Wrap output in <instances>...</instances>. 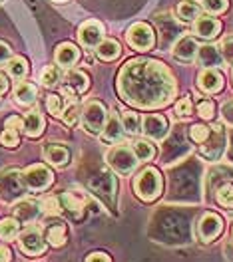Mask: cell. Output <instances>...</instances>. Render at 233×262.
<instances>
[{"mask_svg":"<svg viewBox=\"0 0 233 262\" xmlns=\"http://www.w3.org/2000/svg\"><path fill=\"white\" fill-rule=\"evenodd\" d=\"M198 88L207 96L221 92L223 90V74L217 68H203L198 76Z\"/></svg>","mask_w":233,"mask_h":262,"instance_id":"cell-17","label":"cell"},{"mask_svg":"<svg viewBox=\"0 0 233 262\" xmlns=\"http://www.w3.org/2000/svg\"><path fill=\"white\" fill-rule=\"evenodd\" d=\"M196 2H198V0H196Z\"/></svg>","mask_w":233,"mask_h":262,"instance_id":"cell-53","label":"cell"},{"mask_svg":"<svg viewBox=\"0 0 233 262\" xmlns=\"http://www.w3.org/2000/svg\"><path fill=\"white\" fill-rule=\"evenodd\" d=\"M201 147V155L207 159V161H219V157L223 155L225 151V129L221 123H216L211 127V135L209 139L200 145Z\"/></svg>","mask_w":233,"mask_h":262,"instance_id":"cell-11","label":"cell"},{"mask_svg":"<svg viewBox=\"0 0 233 262\" xmlns=\"http://www.w3.org/2000/svg\"><path fill=\"white\" fill-rule=\"evenodd\" d=\"M116 88L122 101L138 110L166 107L178 94V83L169 68L150 58L128 60L118 72Z\"/></svg>","mask_w":233,"mask_h":262,"instance_id":"cell-1","label":"cell"},{"mask_svg":"<svg viewBox=\"0 0 233 262\" xmlns=\"http://www.w3.org/2000/svg\"><path fill=\"white\" fill-rule=\"evenodd\" d=\"M133 191L146 203H153L156 199H160L164 191V177L156 167H146L142 169L135 179H133Z\"/></svg>","mask_w":233,"mask_h":262,"instance_id":"cell-2","label":"cell"},{"mask_svg":"<svg viewBox=\"0 0 233 262\" xmlns=\"http://www.w3.org/2000/svg\"><path fill=\"white\" fill-rule=\"evenodd\" d=\"M86 262H112V258L106 252H92V254H88Z\"/></svg>","mask_w":233,"mask_h":262,"instance_id":"cell-45","label":"cell"},{"mask_svg":"<svg viewBox=\"0 0 233 262\" xmlns=\"http://www.w3.org/2000/svg\"><path fill=\"white\" fill-rule=\"evenodd\" d=\"M86 203H90V199L80 193H74V191H66L60 195V205H62V213H66L70 219L74 221H80L84 216V209H86Z\"/></svg>","mask_w":233,"mask_h":262,"instance_id":"cell-15","label":"cell"},{"mask_svg":"<svg viewBox=\"0 0 233 262\" xmlns=\"http://www.w3.org/2000/svg\"><path fill=\"white\" fill-rule=\"evenodd\" d=\"M106 161H108V165L116 171V173H120V175H130L133 169L138 167V157L133 155L132 147H128V145H120V143H116L114 147L110 149L108 153H106Z\"/></svg>","mask_w":233,"mask_h":262,"instance_id":"cell-5","label":"cell"},{"mask_svg":"<svg viewBox=\"0 0 233 262\" xmlns=\"http://www.w3.org/2000/svg\"><path fill=\"white\" fill-rule=\"evenodd\" d=\"M102 40H104V26L98 20H86L78 28V42L86 50H96Z\"/></svg>","mask_w":233,"mask_h":262,"instance_id":"cell-14","label":"cell"},{"mask_svg":"<svg viewBox=\"0 0 233 262\" xmlns=\"http://www.w3.org/2000/svg\"><path fill=\"white\" fill-rule=\"evenodd\" d=\"M6 92H8V80H6V78L0 74V96H4Z\"/></svg>","mask_w":233,"mask_h":262,"instance_id":"cell-49","label":"cell"},{"mask_svg":"<svg viewBox=\"0 0 233 262\" xmlns=\"http://www.w3.org/2000/svg\"><path fill=\"white\" fill-rule=\"evenodd\" d=\"M2 2H4V0H0V4H2Z\"/></svg>","mask_w":233,"mask_h":262,"instance_id":"cell-51","label":"cell"},{"mask_svg":"<svg viewBox=\"0 0 233 262\" xmlns=\"http://www.w3.org/2000/svg\"><path fill=\"white\" fill-rule=\"evenodd\" d=\"M52 2H58V4H64V2H68V0H52Z\"/></svg>","mask_w":233,"mask_h":262,"instance_id":"cell-50","label":"cell"},{"mask_svg":"<svg viewBox=\"0 0 233 262\" xmlns=\"http://www.w3.org/2000/svg\"><path fill=\"white\" fill-rule=\"evenodd\" d=\"M42 213V205L34 201H20L14 207V219L20 223H34Z\"/></svg>","mask_w":233,"mask_h":262,"instance_id":"cell-24","label":"cell"},{"mask_svg":"<svg viewBox=\"0 0 233 262\" xmlns=\"http://www.w3.org/2000/svg\"><path fill=\"white\" fill-rule=\"evenodd\" d=\"M62 94L68 98H76V96H82L90 90V78L88 74L82 70H76V68H70L64 78H62Z\"/></svg>","mask_w":233,"mask_h":262,"instance_id":"cell-10","label":"cell"},{"mask_svg":"<svg viewBox=\"0 0 233 262\" xmlns=\"http://www.w3.org/2000/svg\"><path fill=\"white\" fill-rule=\"evenodd\" d=\"M80 119H82V127L86 133L100 135V131L106 125V119H108V110L100 99H90L84 103Z\"/></svg>","mask_w":233,"mask_h":262,"instance_id":"cell-4","label":"cell"},{"mask_svg":"<svg viewBox=\"0 0 233 262\" xmlns=\"http://www.w3.org/2000/svg\"><path fill=\"white\" fill-rule=\"evenodd\" d=\"M18 232H20V221L10 219V216L0 221V238H2V241H12V238H16Z\"/></svg>","mask_w":233,"mask_h":262,"instance_id":"cell-32","label":"cell"},{"mask_svg":"<svg viewBox=\"0 0 233 262\" xmlns=\"http://www.w3.org/2000/svg\"><path fill=\"white\" fill-rule=\"evenodd\" d=\"M18 245H20V250L26 256H40L46 250V238H44V234L38 229L30 227V229H26L20 234Z\"/></svg>","mask_w":233,"mask_h":262,"instance_id":"cell-13","label":"cell"},{"mask_svg":"<svg viewBox=\"0 0 233 262\" xmlns=\"http://www.w3.org/2000/svg\"><path fill=\"white\" fill-rule=\"evenodd\" d=\"M122 125L124 131L130 133V135H138L142 131V117L133 112H124L122 114Z\"/></svg>","mask_w":233,"mask_h":262,"instance_id":"cell-34","label":"cell"},{"mask_svg":"<svg viewBox=\"0 0 233 262\" xmlns=\"http://www.w3.org/2000/svg\"><path fill=\"white\" fill-rule=\"evenodd\" d=\"M196 232L201 243H213L217 236L223 232V219L217 213H203L196 225Z\"/></svg>","mask_w":233,"mask_h":262,"instance_id":"cell-9","label":"cell"},{"mask_svg":"<svg viewBox=\"0 0 233 262\" xmlns=\"http://www.w3.org/2000/svg\"><path fill=\"white\" fill-rule=\"evenodd\" d=\"M22 181H24L28 191L40 193V191H46L50 187L52 181H54V175H52V171L46 165L36 163L22 171Z\"/></svg>","mask_w":233,"mask_h":262,"instance_id":"cell-8","label":"cell"},{"mask_svg":"<svg viewBox=\"0 0 233 262\" xmlns=\"http://www.w3.org/2000/svg\"><path fill=\"white\" fill-rule=\"evenodd\" d=\"M38 98V88L30 82H20L14 88V99L20 105H32Z\"/></svg>","mask_w":233,"mask_h":262,"instance_id":"cell-27","label":"cell"},{"mask_svg":"<svg viewBox=\"0 0 233 262\" xmlns=\"http://www.w3.org/2000/svg\"><path fill=\"white\" fill-rule=\"evenodd\" d=\"M80 114H82V110L76 105V101L74 103H70L66 105V110H64V114H62V121L66 123L68 127H74L78 121H80Z\"/></svg>","mask_w":233,"mask_h":262,"instance_id":"cell-40","label":"cell"},{"mask_svg":"<svg viewBox=\"0 0 233 262\" xmlns=\"http://www.w3.org/2000/svg\"><path fill=\"white\" fill-rule=\"evenodd\" d=\"M209 135H211V127H207L203 123H193L189 127V139L193 143H198V145H203L209 139Z\"/></svg>","mask_w":233,"mask_h":262,"instance_id":"cell-36","label":"cell"},{"mask_svg":"<svg viewBox=\"0 0 233 262\" xmlns=\"http://www.w3.org/2000/svg\"><path fill=\"white\" fill-rule=\"evenodd\" d=\"M221 114H223V119L233 125V101H229V103H225V105H223Z\"/></svg>","mask_w":233,"mask_h":262,"instance_id":"cell-46","label":"cell"},{"mask_svg":"<svg viewBox=\"0 0 233 262\" xmlns=\"http://www.w3.org/2000/svg\"><path fill=\"white\" fill-rule=\"evenodd\" d=\"M42 153H44V159L54 167H66L70 163V157H72L70 149L64 143H48Z\"/></svg>","mask_w":233,"mask_h":262,"instance_id":"cell-22","label":"cell"},{"mask_svg":"<svg viewBox=\"0 0 233 262\" xmlns=\"http://www.w3.org/2000/svg\"><path fill=\"white\" fill-rule=\"evenodd\" d=\"M198 115L203 121H211L216 117V103L211 99H201L198 103Z\"/></svg>","mask_w":233,"mask_h":262,"instance_id":"cell-41","label":"cell"},{"mask_svg":"<svg viewBox=\"0 0 233 262\" xmlns=\"http://www.w3.org/2000/svg\"><path fill=\"white\" fill-rule=\"evenodd\" d=\"M198 50H200V44H198V40H196L193 36H182V38L176 42L171 54H173V58H176L178 62H182V64H191V62L198 58Z\"/></svg>","mask_w":233,"mask_h":262,"instance_id":"cell-18","label":"cell"},{"mask_svg":"<svg viewBox=\"0 0 233 262\" xmlns=\"http://www.w3.org/2000/svg\"><path fill=\"white\" fill-rule=\"evenodd\" d=\"M216 201L221 207H225V209H233V183L225 181V183H221L217 187Z\"/></svg>","mask_w":233,"mask_h":262,"instance_id":"cell-33","label":"cell"},{"mask_svg":"<svg viewBox=\"0 0 233 262\" xmlns=\"http://www.w3.org/2000/svg\"><path fill=\"white\" fill-rule=\"evenodd\" d=\"M142 133L153 139V141H162L166 139L167 133H169V123L164 115L160 114H148L142 117Z\"/></svg>","mask_w":233,"mask_h":262,"instance_id":"cell-12","label":"cell"},{"mask_svg":"<svg viewBox=\"0 0 233 262\" xmlns=\"http://www.w3.org/2000/svg\"><path fill=\"white\" fill-rule=\"evenodd\" d=\"M198 62L203 68H219V66L225 64L221 50L217 48V46H213V44L200 46V50H198Z\"/></svg>","mask_w":233,"mask_h":262,"instance_id":"cell-23","label":"cell"},{"mask_svg":"<svg viewBox=\"0 0 233 262\" xmlns=\"http://www.w3.org/2000/svg\"><path fill=\"white\" fill-rule=\"evenodd\" d=\"M60 80H62V74H60V68L58 66H46L42 70V74H40V82H42V85H46V88L58 85Z\"/></svg>","mask_w":233,"mask_h":262,"instance_id":"cell-35","label":"cell"},{"mask_svg":"<svg viewBox=\"0 0 233 262\" xmlns=\"http://www.w3.org/2000/svg\"><path fill=\"white\" fill-rule=\"evenodd\" d=\"M46 110H48V114H52L54 117H62L64 110H66V101H64L62 96L50 94V96L46 98Z\"/></svg>","mask_w":233,"mask_h":262,"instance_id":"cell-37","label":"cell"},{"mask_svg":"<svg viewBox=\"0 0 233 262\" xmlns=\"http://www.w3.org/2000/svg\"><path fill=\"white\" fill-rule=\"evenodd\" d=\"M88 187L94 191V195L100 196L102 201H104L112 211H116L118 181L106 167H102L96 175L88 177Z\"/></svg>","mask_w":233,"mask_h":262,"instance_id":"cell-3","label":"cell"},{"mask_svg":"<svg viewBox=\"0 0 233 262\" xmlns=\"http://www.w3.org/2000/svg\"><path fill=\"white\" fill-rule=\"evenodd\" d=\"M10 58H12V50H10V46H8L6 42L0 40V66L6 64Z\"/></svg>","mask_w":233,"mask_h":262,"instance_id":"cell-44","label":"cell"},{"mask_svg":"<svg viewBox=\"0 0 233 262\" xmlns=\"http://www.w3.org/2000/svg\"><path fill=\"white\" fill-rule=\"evenodd\" d=\"M10 248L4 245H0V262H10Z\"/></svg>","mask_w":233,"mask_h":262,"instance_id":"cell-47","label":"cell"},{"mask_svg":"<svg viewBox=\"0 0 233 262\" xmlns=\"http://www.w3.org/2000/svg\"><path fill=\"white\" fill-rule=\"evenodd\" d=\"M126 40L133 50L138 52H148L156 46V32L148 22H135L128 28Z\"/></svg>","mask_w":233,"mask_h":262,"instance_id":"cell-7","label":"cell"},{"mask_svg":"<svg viewBox=\"0 0 233 262\" xmlns=\"http://www.w3.org/2000/svg\"><path fill=\"white\" fill-rule=\"evenodd\" d=\"M54 60L56 64L62 66V68H74V66L80 62V50L76 44L72 42H62L56 46V52H54Z\"/></svg>","mask_w":233,"mask_h":262,"instance_id":"cell-21","label":"cell"},{"mask_svg":"<svg viewBox=\"0 0 233 262\" xmlns=\"http://www.w3.org/2000/svg\"><path fill=\"white\" fill-rule=\"evenodd\" d=\"M46 243L52 246H64L66 245V238H68V229L64 223H52L46 227V234H44Z\"/></svg>","mask_w":233,"mask_h":262,"instance_id":"cell-28","label":"cell"},{"mask_svg":"<svg viewBox=\"0 0 233 262\" xmlns=\"http://www.w3.org/2000/svg\"><path fill=\"white\" fill-rule=\"evenodd\" d=\"M124 125H122V115L118 112H112L108 114V119H106V125L104 129L100 131V139L106 143V145H116V143H122L124 139Z\"/></svg>","mask_w":233,"mask_h":262,"instance_id":"cell-16","label":"cell"},{"mask_svg":"<svg viewBox=\"0 0 233 262\" xmlns=\"http://www.w3.org/2000/svg\"><path fill=\"white\" fill-rule=\"evenodd\" d=\"M42 213L46 214H62V205H60V196H50L42 203Z\"/></svg>","mask_w":233,"mask_h":262,"instance_id":"cell-42","label":"cell"},{"mask_svg":"<svg viewBox=\"0 0 233 262\" xmlns=\"http://www.w3.org/2000/svg\"><path fill=\"white\" fill-rule=\"evenodd\" d=\"M24 129V121H22V117H18V115H10V117H6V121H4V131H2V135H0V143L4 145V147H18V143H20V131Z\"/></svg>","mask_w":233,"mask_h":262,"instance_id":"cell-19","label":"cell"},{"mask_svg":"<svg viewBox=\"0 0 233 262\" xmlns=\"http://www.w3.org/2000/svg\"><path fill=\"white\" fill-rule=\"evenodd\" d=\"M132 151H133V155L138 157L140 163L151 161V159L156 157V147L151 145L150 141H146V139H135L132 143Z\"/></svg>","mask_w":233,"mask_h":262,"instance_id":"cell-31","label":"cell"},{"mask_svg":"<svg viewBox=\"0 0 233 262\" xmlns=\"http://www.w3.org/2000/svg\"><path fill=\"white\" fill-rule=\"evenodd\" d=\"M22 121H24V129L22 131H24L28 137H40L42 131H44V125H46L44 117H42V114H40L38 110L28 112V114L22 117Z\"/></svg>","mask_w":233,"mask_h":262,"instance_id":"cell-26","label":"cell"},{"mask_svg":"<svg viewBox=\"0 0 233 262\" xmlns=\"http://www.w3.org/2000/svg\"><path fill=\"white\" fill-rule=\"evenodd\" d=\"M223 254H225V258H227V260L233 262V241L223 246Z\"/></svg>","mask_w":233,"mask_h":262,"instance_id":"cell-48","label":"cell"},{"mask_svg":"<svg viewBox=\"0 0 233 262\" xmlns=\"http://www.w3.org/2000/svg\"><path fill=\"white\" fill-rule=\"evenodd\" d=\"M26 193V185L22 181V171L6 169L0 173V199L4 203H14Z\"/></svg>","mask_w":233,"mask_h":262,"instance_id":"cell-6","label":"cell"},{"mask_svg":"<svg viewBox=\"0 0 233 262\" xmlns=\"http://www.w3.org/2000/svg\"><path fill=\"white\" fill-rule=\"evenodd\" d=\"M219 50H221V54H223V60H225L227 64H233V36L225 38Z\"/></svg>","mask_w":233,"mask_h":262,"instance_id":"cell-43","label":"cell"},{"mask_svg":"<svg viewBox=\"0 0 233 262\" xmlns=\"http://www.w3.org/2000/svg\"><path fill=\"white\" fill-rule=\"evenodd\" d=\"M201 14V6L196 0H183L178 4V18L182 22H193Z\"/></svg>","mask_w":233,"mask_h":262,"instance_id":"cell-30","label":"cell"},{"mask_svg":"<svg viewBox=\"0 0 233 262\" xmlns=\"http://www.w3.org/2000/svg\"><path fill=\"white\" fill-rule=\"evenodd\" d=\"M221 32V22L213 16H198L193 22V34L201 40H213Z\"/></svg>","mask_w":233,"mask_h":262,"instance_id":"cell-20","label":"cell"},{"mask_svg":"<svg viewBox=\"0 0 233 262\" xmlns=\"http://www.w3.org/2000/svg\"><path fill=\"white\" fill-rule=\"evenodd\" d=\"M6 72H8L10 78H14V80H24V78L28 76L30 68H28V62H26L22 56H12V58L6 62Z\"/></svg>","mask_w":233,"mask_h":262,"instance_id":"cell-29","label":"cell"},{"mask_svg":"<svg viewBox=\"0 0 233 262\" xmlns=\"http://www.w3.org/2000/svg\"><path fill=\"white\" fill-rule=\"evenodd\" d=\"M96 56H98V60L102 62H114L120 58V54H122V46H120V42L114 40V38H104L100 44L96 46Z\"/></svg>","mask_w":233,"mask_h":262,"instance_id":"cell-25","label":"cell"},{"mask_svg":"<svg viewBox=\"0 0 233 262\" xmlns=\"http://www.w3.org/2000/svg\"><path fill=\"white\" fill-rule=\"evenodd\" d=\"M231 80H233V72H231Z\"/></svg>","mask_w":233,"mask_h":262,"instance_id":"cell-52","label":"cell"},{"mask_svg":"<svg viewBox=\"0 0 233 262\" xmlns=\"http://www.w3.org/2000/svg\"><path fill=\"white\" fill-rule=\"evenodd\" d=\"M201 2H203V10L209 12L211 16L223 14L229 6V0H201Z\"/></svg>","mask_w":233,"mask_h":262,"instance_id":"cell-39","label":"cell"},{"mask_svg":"<svg viewBox=\"0 0 233 262\" xmlns=\"http://www.w3.org/2000/svg\"><path fill=\"white\" fill-rule=\"evenodd\" d=\"M193 112V103H191V99L189 96H185V98H180L176 101V107H173V114L178 119H187L189 115Z\"/></svg>","mask_w":233,"mask_h":262,"instance_id":"cell-38","label":"cell"}]
</instances>
